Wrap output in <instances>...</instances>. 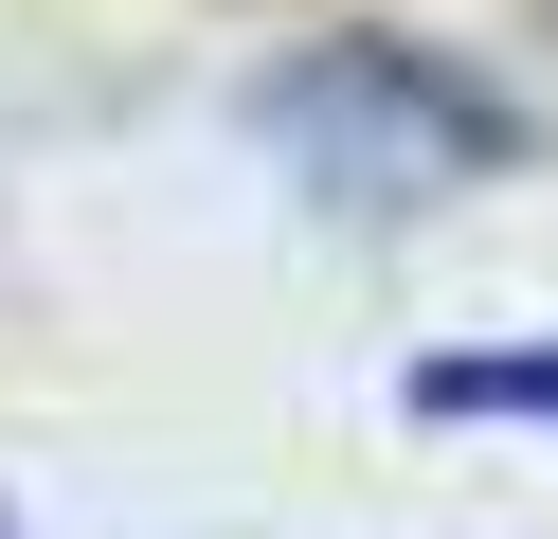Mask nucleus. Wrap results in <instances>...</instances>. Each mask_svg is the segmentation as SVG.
<instances>
[{"label":"nucleus","instance_id":"f257e3e1","mask_svg":"<svg viewBox=\"0 0 558 539\" xmlns=\"http://www.w3.org/2000/svg\"><path fill=\"white\" fill-rule=\"evenodd\" d=\"M433 414H558V359H433Z\"/></svg>","mask_w":558,"mask_h":539}]
</instances>
